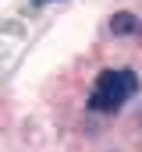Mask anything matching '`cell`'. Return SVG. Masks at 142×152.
Masks as SVG:
<instances>
[{
  "mask_svg": "<svg viewBox=\"0 0 142 152\" xmlns=\"http://www.w3.org/2000/svg\"><path fill=\"white\" fill-rule=\"evenodd\" d=\"M29 4H32V7H39V4H50V0H29Z\"/></svg>",
  "mask_w": 142,
  "mask_h": 152,
  "instance_id": "3",
  "label": "cell"
},
{
  "mask_svg": "<svg viewBox=\"0 0 142 152\" xmlns=\"http://www.w3.org/2000/svg\"><path fill=\"white\" fill-rule=\"evenodd\" d=\"M110 32H114V36H132V32H139V18H135L132 11H117V14L110 18Z\"/></svg>",
  "mask_w": 142,
  "mask_h": 152,
  "instance_id": "2",
  "label": "cell"
},
{
  "mask_svg": "<svg viewBox=\"0 0 142 152\" xmlns=\"http://www.w3.org/2000/svg\"><path fill=\"white\" fill-rule=\"evenodd\" d=\"M139 92V75L132 67H106L96 75L89 92V110L92 113H117L132 96Z\"/></svg>",
  "mask_w": 142,
  "mask_h": 152,
  "instance_id": "1",
  "label": "cell"
}]
</instances>
